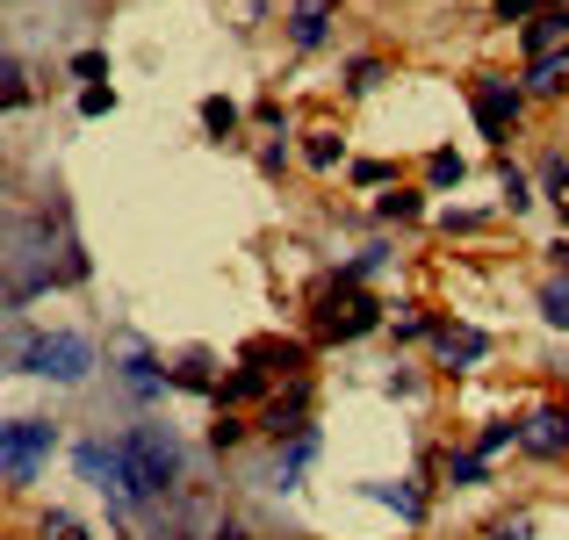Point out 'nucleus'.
I'll return each instance as SVG.
<instances>
[{
  "mask_svg": "<svg viewBox=\"0 0 569 540\" xmlns=\"http://www.w3.org/2000/svg\"><path fill=\"white\" fill-rule=\"evenodd\" d=\"M519 87H527V101H556V94H569V43H556V51H541V58H527Z\"/></svg>",
  "mask_w": 569,
  "mask_h": 540,
  "instance_id": "f8f14e48",
  "label": "nucleus"
},
{
  "mask_svg": "<svg viewBox=\"0 0 569 540\" xmlns=\"http://www.w3.org/2000/svg\"><path fill=\"white\" fill-rule=\"evenodd\" d=\"M238 440H246V418H238V411H217V426H209V447H217V454H231Z\"/></svg>",
  "mask_w": 569,
  "mask_h": 540,
  "instance_id": "2f4dec72",
  "label": "nucleus"
},
{
  "mask_svg": "<svg viewBox=\"0 0 569 540\" xmlns=\"http://www.w3.org/2000/svg\"><path fill=\"white\" fill-rule=\"evenodd\" d=\"M519 454L527 461H569V403L562 397L519 411Z\"/></svg>",
  "mask_w": 569,
  "mask_h": 540,
  "instance_id": "423d86ee",
  "label": "nucleus"
},
{
  "mask_svg": "<svg viewBox=\"0 0 569 540\" xmlns=\"http://www.w3.org/2000/svg\"><path fill=\"white\" fill-rule=\"evenodd\" d=\"M533 14H541V0H490V22H505V29H527Z\"/></svg>",
  "mask_w": 569,
  "mask_h": 540,
  "instance_id": "7c9ffc66",
  "label": "nucleus"
},
{
  "mask_svg": "<svg viewBox=\"0 0 569 540\" xmlns=\"http://www.w3.org/2000/svg\"><path fill=\"white\" fill-rule=\"evenodd\" d=\"M556 43H569V22H562V8H541L527 29H519V51H527V58L556 51Z\"/></svg>",
  "mask_w": 569,
  "mask_h": 540,
  "instance_id": "f3484780",
  "label": "nucleus"
},
{
  "mask_svg": "<svg viewBox=\"0 0 569 540\" xmlns=\"http://www.w3.org/2000/svg\"><path fill=\"white\" fill-rule=\"evenodd\" d=\"M389 260H397V252H389L382 238H376V246H361L353 260H339V267H332V281H339V289H368V281H376Z\"/></svg>",
  "mask_w": 569,
  "mask_h": 540,
  "instance_id": "dca6fc26",
  "label": "nucleus"
},
{
  "mask_svg": "<svg viewBox=\"0 0 569 540\" xmlns=\"http://www.w3.org/2000/svg\"><path fill=\"white\" fill-rule=\"evenodd\" d=\"M461 180H469V159H461L455 144H440V152L426 159V194H455Z\"/></svg>",
  "mask_w": 569,
  "mask_h": 540,
  "instance_id": "6ab92c4d",
  "label": "nucleus"
},
{
  "mask_svg": "<svg viewBox=\"0 0 569 540\" xmlns=\"http://www.w3.org/2000/svg\"><path fill=\"white\" fill-rule=\"evenodd\" d=\"M432 223H440L447 238H476V231H483L490 217H483V209H455V202H447V209H440V217H432Z\"/></svg>",
  "mask_w": 569,
  "mask_h": 540,
  "instance_id": "cd10ccee",
  "label": "nucleus"
},
{
  "mask_svg": "<svg viewBox=\"0 0 569 540\" xmlns=\"http://www.w3.org/2000/svg\"><path fill=\"white\" fill-rule=\"evenodd\" d=\"M14 374H43L58 389H80L94 374V339L87 332H29L14 347Z\"/></svg>",
  "mask_w": 569,
  "mask_h": 540,
  "instance_id": "f03ea898",
  "label": "nucleus"
},
{
  "mask_svg": "<svg viewBox=\"0 0 569 540\" xmlns=\"http://www.w3.org/2000/svg\"><path fill=\"white\" fill-rule=\"evenodd\" d=\"M533 188H541V194L569 188V159H562V152H548V159H541V173H533Z\"/></svg>",
  "mask_w": 569,
  "mask_h": 540,
  "instance_id": "f704fd0d",
  "label": "nucleus"
},
{
  "mask_svg": "<svg viewBox=\"0 0 569 540\" xmlns=\"http://www.w3.org/2000/svg\"><path fill=\"white\" fill-rule=\"evenodd\" d=\"M109 109H116V87H109V80L80 87V116H109Z\"/></svg>",
  "mask_w": 569,
  "mask_h": 540,
  "instance_id": "e433bc0d",
  "label": "nucleus"
},
{
  "mask_svg": "<svg viewBox=\"0 0 569 540\" xmlns=\"http://www.w3.org/2000/svg\"><path fill=\"white\" fill-rule=\"evenodd\" d=\"M505 447H519V418H490V426L476 432V454H483V461H498Z\"/></svg>",
  "mask_w": 569,
  "mask_h": 540,
  "instance_id": "a878e982",
  "label": "nucleus"
},
{
  "mask_svg": "<svg viewBox=\"0 0 569 540\" xmlns=\"http://www.w3.org/2000/svg\"><path fill=\"white\" fill-rule=\"evenodd\" d=\"M194 116H202V130H209V138H238V130H246V109H238V101H223V94H209L202 101V109H194Z\"/></svg>",
  "mask_w": 569,
  "mask_h": 540,
  "instance_id": "5701e85b",
  "label": "nucleus"
},
{
  "mask_svg": "<svg viewBox=\"0 0 569 540\" xmlns=\"http://www.w3.org/2000/svg\"><path fill=\"white\" fill-rule=\"evenodd\" d=\"M310 397H318V382H310V374L281 382L274 397L260 403V418H252V426H260V440H296V432L310 426Z\"/></svg>",
  "mask_w": 569,
  "mask_h": 540,
  "instance_id": "6e6552de",
  "label": "nucleus"
},
{
  "mask_svg": "<svg viewBox=\"0 0 569 540\" xmlns=\"http://www.w3.org/2000/svg\"><path fill=\"white\" fill-rule=\"evenodd\" d=\"M246 22H267V0H246Z\"/></svg>",
  "mask_w": 569,
  "mask_h": 540,
  "instance_id": "37998d69",
  "label": "nucleus"
},
{
  "mask_svg": "<svg viewBox=\"0 0 569 540\" xmlns=\"http://www.w3.org/2000/svg\"><path fill=\"white\" fill-rule=\"evenodd\" d=\"M116 382H123L138 403L173 397V368H167V360H159L152 347H144V339H123V347H116Z\"/></svg>",
  "mask_w": 569,
  "mask_h": 540,
  "instance_id": "0eeeda50",
  "label": "nucleus"
},
{
  "mask_svg": "<svg viewBox=\"0 0 569 540\" xmlns=\"http://www.w3.org/2000/svg\"><path fill=\"white\" fill-rule=\"evenodd\" d=\"M548 202H556V217H562V231H569V188H556Z\"/></svg>",
  "mask_w": 569,
  "mask_h": 540,
  "instance_id": "79ce46f5",
  "label": "nucleus"
},
{
  "mask_svg": "<svg viewBox=\"0 0 569 540\" xmlns=\"http://www.w3.org/2000/svg\"><path fill=\"white\" fill-rule=\"evenodd\" d=\"M274 389H281V382H267L260 368H246V360H238V368L217 382V411H238V403H267Z\"/></svg>",
  "mask_w": 569,
  "mask_h": 540,
  "instance_id": "4468645a",
  "label": "nucleus"
},
{
  "mask_svg": "<svg viewBox=\"0 0 569 540\" xmlns=\"http://www.w3.org/2000/svg\"><path fill=\"white\" fill-rule=\"evenodd\" d=\"M548 267H556V274H569V231L556 238V246H548Z\"/></svg>",
  "mask_w": 569,
  "mask_h": 540,
  "instance_id": "58836bf2",
  "label": "nucleus"
},
{
  "mask_svg": "<svg viewBox=\"0 0 569 540\" xmlns=\"http://www.w3.org/2000/svg\"><path fill=\"white\" fill-rule=\"evenodd\" d=\"M533 310H541L548 332H569V274H548L541 289H533Z\"/></svg>",
  "mask_w": 569,
  "mask_h": 540,
  "instance_id": "aec40b11",
  "label": "nucleus"
},
{
  "mask_svg": "<svg viewBox=\"0 0 569 540\" xmlns=\"http://www.w3.org/2000/svg\"><path fill=\"white\" fill-rule=\"evenodd\" d=\"M368 498L389 504V512H397L403 527H426V512H432V498L418 490V476H397V483H368Z\"/></svg>",
  "mask_w": 569,
  "mask_h": 540,
  "instance_id": "ddd939ff",
  "label": "nucleus"
},
{
  "mask_svg": "<svg viewBox=\"0 0 569 540\" xmlns=\"http://www.w3.org/2000/svg\"><path fill=\"white\" fill-rule=\"evenodd\" d=\"M376 217L382 223H418V217H426V188H382L376 194Z\"/></svg>",
  "mask_w": 569,
  "mask_h": 540,
  "instance_id": "4be33fe9",
  "label": "nucleus"
},
{
  "mask_svg": "<svg viewBox=\"0 0 569 540\" xmlns=\"http://www.w3.org/2000/svg\"><path fill=\"white\" fill-rule=\"evenodd\" d=\"M37 540H87V527H80L72 512H43V519H37Z\"/></svg>",
  "mask_w": 569,
  "mask_h": 540,
  "instance_id": "473e14b6",
  "label": "nucleus"
},
{
  "mask_svg": "<svg viewBox=\"0 0 569 540\" xmlns=\"http://www.w3.org/2000/svg\"><path fill=\"white\" fill-rule=\"evenodd\" d=\"M440 483L447 490H483L490 483V461L476 454V447H447V454H440Z\"/></svg>",
  "mask_w": 569,
  "mask_h": 540,
  "instance_id": "2eb2a0df",
  "label": "nucleus"
},
{
  "mask_svg": "<svg viewBox=\"0 0 569 540\" xmlns=\"http://www.w3.org/2000/svg\"><path fill=\"white\" fill-rule=\"evenodd\" d=\"M318 447H325V432H318V426H303L296 440H274V469H267L260 483H267V490H281V498H289V490H303V469L318 461Z\"/></svg>",
  "mask_w": 569,
  "mask_h": 540,
  "instance_id": "9d476101",
  "label": "nucleus"
},
{
  "mask_svg": "<svg viewBox=\"0 0 569 540\" xmlns=\"http://www.w3.org/2000/svg\"><path fill=\"white\" fill-rule=\"evenodd\" d=\"M562 22H569V8H562Z\"/></svg>",
  "mask_w": 569,
  "mask_h": 540,
  "instance_id": "49530a36",
  "label": "nucleus"
},
{
  "mask_svg": "<svg viewBox=\"0 0 569 540\" xmlns=\"http://www.w3.org/2000/svg\"><path fill=\"white\" fill-rule=\"evenodd\" d=\"M426 347H432V360H440L447 374H476L490 353H498V339H490L483 324H469V318H440Z\"/></svg>",
  "mask_w": 569,
  "mask_h": 540,
  "instance_id": "39448f33",
  "label": "nucleus"
},
{
  "mask_svg": "<svg viewBox=\"0 0 569 540\" xmlns=\"http://www.w3.org/2000/svg\"><path fill=\"white\" fill-rule=\"evenodd\" d=\"M66 72H72V80H87V87H94L101 72H109V51H72V66H66Z\"/></svg>",
  "mask_w": 569,
  "mask_h": 540,
  "instance_id": "c9c22d12",
  "label": "nucleus"
},
{
  "mask_svg": "<svg viewBox=\"0 0 569 540\" xmlns=\"http://www.w3.org/2000/svg\"><path fill=\"white\" fill-rule=\"evenodd\" d=\"M498 194H505V209H512V217H527V209L541 202V194H533V173L512 167V159H498Z\"/></svg>",
  "mask_w": 569,
  "mask_h": 540,
  "instance_id": "412c9836",
  "label": "nucleus"
},
{
  "mask_svg": "<svg viewBox=\"0 0 569 540\" xmlns=\"http://www.w3.org/2000/svg\"><path fill=\"white\" fill-rule=\"evenodd\" d=\"M289 159H296V152H289V138H267V144H260V173H267V180L289 173Z\"/></svg>",
  "mask_w": 569,
  "mask_h": 540,
  "instance_id": "72a5a7b5",
  "label": "nucleus"
},
{
  "mask_svg": "<svg viewBox=\"0 0 569 540\" xmlns=\"http://www.w3.org/2000/svg\"><path fill=\"white\" fill-rule=\"evenodd\" d=\"M376 332H389L382 296H368V289H339V281H325L318 310H310V347H353V339H376Z\"/></svg>",
  "mask_w": 569,
  "mask_h": 540,
  "instance_id": "f257e3e1",
  "label": "nucleus"
},
{
  "mask_svg": "<svg viewBox=\"0 0 569 540\" xmlns=\"http://www.w3.org/2000/svg\"><path fill=\"white\" fill-rule=\"evenodd\" d=\"M14 109H29V72L14 51H0V116H14Z\"/></svg>",
  "mask_w": 569,
  "mask_h": 540,
  "instance_id": "b1692460",
  "label": "nucleus"
},
{
  "mask_svg": "<svg viewBox=\"0 0 569 540\" xmlns=\"http://www.w3.org/2000/svg\"><path fill=\"white\" fill-rule=\"evenodd\" d=\"M303 167L310 173H339L347 167V138H339V130H303Z\"/></svg>",
  "mask_w": 569,
  "mask_h": 540,
  "instance_id": "a211bd4d",
  "label": "nucleus"
},
{
  "mask_svg": "<svg viewBox=\"0 0 569 540\" xmlns=\"http://www.w3.org/2000/svg\"><path fill=\"white\" fill-rule=\"evenodd\" d=\"M382 80H389V66H382V58H353V66H347V94H353V101H361V94H376Z\"/></svg>",
  "mask_w": 569,
  "mask_h": 540,
  "instance_id": "bb28decb",
  "label": "nucleus"
},
{
  "mask_svg": "<svg viewBox=\"0 0 569 540\" xmlns=\"http://www.w3.org/2000/svg\"><path fill=\"white\" fill-rule=\"evenodd\" d=\"M548 374H556V382H569V347H556V353H548Z\"/></svg>",
  "mask_w": 569,
  "mask_h": 540,
  "instance_id": "ea45409f",
  "label": "nucleus"
},
{
  "mask_svg": "<svg viewBox=\"0 0 569 540\" xmlns=\"http://www.w3.org/2000/svg\"><path fill=\"white\" fill-rule=\"evenodd\" d=\"M58 454V426L51 418H8L0 426V483L8 490H29Z\"/></svg>",
  "mask_w": 569,
  "mask_h": 540,
  "instance_id": "7ed1b4c3",
  "label": "nucleus"
},
{
  "mask_svg": "<svg viewBox=\"0 0 569 540\" xmlns=\"http://www.w3.org/2000/svg\"><path fill=\"white\" fill-rule=\"evenodd\" d=\"M252 123H260V130H274V138H289V109H281L274 94H267L260 109H252Z\"/></svg>",
  "mask_w": 569,
  "mask_h": 540,
  "instance_id": "4c0bfd02",
  "label": "nucleus"
},
{
  "mask_svg": "<svg viewBox=\"0 0 569 540\" xmlns=\"http://www.w3.org/2000/svg\"><path fill=\"white\" fill-rule=\"evenodd\" d=\"M469 109H476V130H483V144H512L519 116H527V87L512 80V72H476L469 80Z\"/></svg>",
  "mask_w": 569,
  "mask_h": 540,
  "instance_id": "20e7f679",
  "label": "nucleus"
},
{
  "mask_svg": "<svg viewBox=\"0 0 569 540\" xmlns=\"http://www.w3.org/2000/svg\"><path fill=\"white\" fill-rule=\"evenodd\" d=\"M209 540H246V527H238V519H223V527L209 533Z\"/></svg>",
  "mask_w": 569,
  "mask_h": 540,
  "instance_id": "a19ab883",
  "label": "nucleus"
},
{
  "mask_svg": "<svg viewBox=\"0 0 569 540\" xmlns=\"http://www.w3.org/2000/svg\"><path fill=\"white\" fill-rule=\"evenodd\" d=\"M541 8H569V0H541Z\"/></svg>",
  "mask_w": 569,
  "mask_h": 540,
  "instance_id": "a18cd8bd",
  "label": "nucleus"
},
{
  "mask_svg": "<svg viewBox=\"0 0 569 540\" xmlns=\"http://www.w3.org/2000/svg\"><path fill=\"white\" fill-rule=\"evenodd\" d=\"M332 22H339V0H296L289 8V43L296 51H325V43H332Z\"/></svg>",
  "mask_w": 569,
  "mask_h": 540,
  "instance_id": "9b49d317",
  "label": "nucleus"
},
{
  "mask_svg": "<svg viewBox=\"0 0 569 540\" xmlns=\"http://www.w3.org/2000/svg\"><path fill=\"white\" fill-rule=\"evenodd\" d=\"M223 374H209V353H181V368H173V389H202V397H217Z\"/></svg>",
  "mask_w": 569,
  "mask_h": 540,
  "instance_id": "393cba45",
  "label": "nucleus"
},
{
  "mask_svg": "<svg viewBox=\"0 0 569 540\" xmlns=\"http://www.w3.org/2000/svg\"><path fill=\"white\" fill-rule=\"evenodd\" d=\"M310 353H318L310 339H252L238 360H246V368H260L267 382H296V374H310Z\"/></svg>",
  "mask_w": 569,
  "mask_h": 540,
  "instance_id": "1a4fd4ad",
  "label": "nucleus"
},
{
  "mask_svg": "<svg viewBox=\"0 0 569 540\" xmlns=\"http://www.w3.org/2000/svg\"><path fill=\"white\" fill-rule=\"evenodd\" d=\"M347 180L353 188H397V167H389V159H353Z\"/></svg>",
  "mask_w": 569,
  "mask_h": 540,
  "instance_id": "c756f323",
  "label": "nucleus"
},
{
  "mask_svg": "<svg viewBox=\"0 0 569 540\" xmlns=\"http://www.w3.org/2000/svg\"><path fill=\"white\" fill-rule=\"evenodd\" d=\"M8 310H14V303H8V296H0V318H8Z\"/></svg>",
  "mask_w": 569,
  "mask_h": 540,
  "instance_id": "c03bdc74",
  "label": "nucleus"
},
{
  "mask_svg": "<svg viewBox=\"0 0 569 540\" xmlns=\"http://www.w3.org/2000/svg\"><path fill=\"white\" fill-rule=\"evenodd\" d=\"M483 540H533V512H527V504H519V512H498L483 527Z\"/></svg>",
  "mask_w": 569,
  "mask_h": 540,
  "instance_id": "c85d7f7f",
  "label": "nucleus"
}]
</instances>
